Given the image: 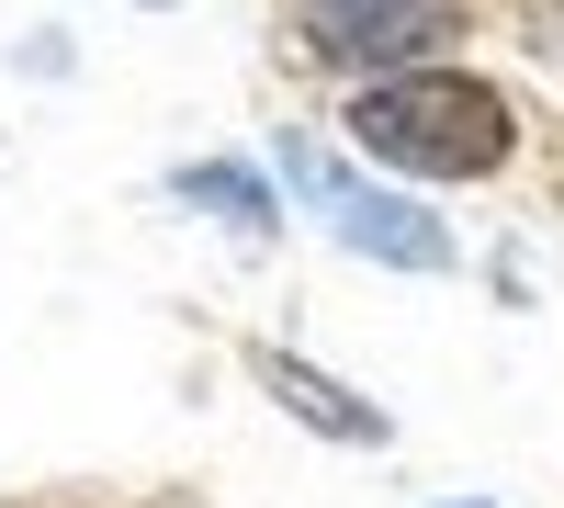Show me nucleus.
<instances>
[{
	"mask_svg": "<svg viewBox=\"0 0 564 508\" xmlns=\"http://www.w3.org/2000/svg\"><path fill=\"white\" fill-rule=\"evenodd\" d=\"M350 148L406 170V181H486L520 148V114H508V90L475 79V68H384V79H361V102H350Z\"/></svg>",
	"mask_w": 564,
	"mask_h": 508,
	"instance_id": "f257e3e1",
	"label": "nucleus"
},
{
	"mask_svg": "<svg viewBox=\"0 0 564 508\" xmlns=\"http://www.w3.org/2000/svg\"><path fill=\"white\" fill-rule=\"evenodd\" d=\"M282 170H294V193L327 215V238H339V249L384 260V271H441V260H452L441 215H417L406 193H372V181H350L327 148H282Z\"/></svg>",
	"mask_w": 564,
	"mask_h": 508,
	"instance_id": "f03ea898",
	"label": "nucleus"
},
{
	"mask_svg": "<svg viewBox=\"0 0 564 508\" xmlns=\"http://www.w3.org/2000/svg\"><path fill=\"white\" fill-rule=\"evenodd\" d=\"M305 34H316V57L395 68V57H417V45L441 34V12L430 0H305Z\"/></svg>",
	"mask_w": 564,
	"mask_h": 508,
	"instance_id": "7ed1b4c3",
	"label": "nucleus"
},
{
	"mask_svg": "<svg viewBox=\"0 0 564 508\" xmlns=\"http://www.w3.org/2000/svg\"><path fill=\"white\" fill-rule=\"evenodd\" d=\"M260 385L282 396V407H294V419H316L327 441H384V419H372V407H339V385H327V374H305V361H260Z\"/></svg>",
	"mask_w": 564,
	"mask_h": 508,
	"instance_id": "20e7f679",
	"label": "nucleus"
},
{
	"mask_svg": "<svg viewBox=\"0 0 564 508\" xmlns=\"http://www.w3.org/2000/svg\"><path fill=\"white\" fill-rule=\"evenodd\" d=\"M181 204H215L226 226H271V181L260 170H181Z\"/></svg>",
	"mask_w": 564,
	"mask_h": 508,
	"instance_id": "39448f33",
	"label": "nucleus"
}]
</instances>
